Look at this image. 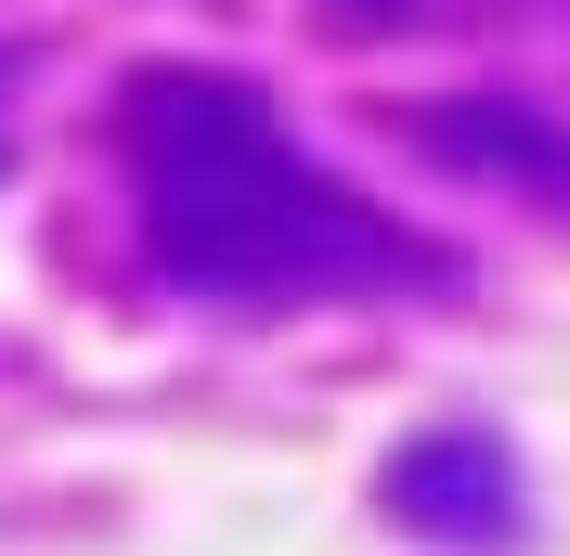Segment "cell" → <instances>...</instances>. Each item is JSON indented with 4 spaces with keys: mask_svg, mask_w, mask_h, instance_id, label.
Instances as JSON below:
<instances>
[{
    "mask_svg": "<svg viewBox=\"0 0 570 556\" xmlns=\"http://www.w3.org/2000/svg\"><path fill=\"white\" fill-rule=\"evenodd\" d=\"M351 13H363V27H376V13H402V0H351Z\"/></svg>",
    "mask_w": 570,
    "mask_h": 556,
    "instance_id": "277c9868",
    "label": "cell"
},
{
    "mask_svg": "<svg viewBox=\"0 0 570 556\" xmlns=\"http://www.w3.org/2000/svg\"><path fill=\"white\" fill-rule=\"evenodd\" d=\"M376 505L428 544H505L519 530V453H505V427H415L376 466Z\"/></svg>",
    "mask_w": 570,
    "mask_h": 556,
    "instance_id": "7a4b0ae2",
    "label": "cell"
},
{
    "mask_svg": "<svg viewBox=\"0 0 570 556\" xmlns=\"http://www.w3.org/2000/svg\"><path fill=\"white\" fill-rule=\"evenodd\" d=\"M402 142H415L428 169L493 181V195H532L544 220H570V130H558V117H532V105L454 91V105H415V117H402Z\"/></svg>",
    "mask_w": 570,
    "mask_h": 556,
    "instance_id": "3957f363",
    "label": "cell"
},
{
    "mask_svg": "<svg viewBox=\"0 0 570 556\" xmlns=\"http://www.w3.org/2000/svg\"><path fill=\"white\" fill-rule=\"evenodd\" d=\"M130 208L142 259L208 298V311H298V298H376V285H441L415 234L324 181L285 117L220 66H142L130 78Z\"/></svg>",
    "mask_w": 570,
    "mask_h": 556,
    "instance_id": "6da1fadb",
    "label": "cell"
}]
</instances>
